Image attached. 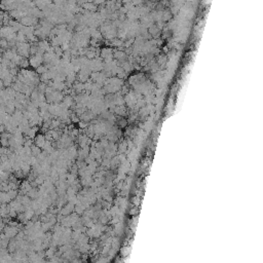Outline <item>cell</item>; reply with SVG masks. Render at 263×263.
Wrapping results in <instances>:
<instances>
[{
	"label": "cell",
	"instance_id": "obj_1",
	"mask_svg": "<svg viewBox=\"0 0 263 263\" xmlns=\"http://www.w3.org/2000/svg\"><path fill=\"white\" fill-rule=\"evenodd\" d=\"M16 50L18 51V55H20L22 58H28L30 54V45L28 43H17L16 44Z\"/></svg>",
	"mask_w": 263,
	"mask_h": 263
},
{
	"label": "cell",
	"instance_id": "obj_2",
	"mask_svg": "<svg viewBox=\"0 0 263 263\" xmlns=\"http://www.w3.org/2000/svg\"><path fill=\"white\" fill-rule=\"evenodd\" d=\"M18 234V229L17 227L15 226H10V225H9V226H5L4 227V235L7 238H12L15 235H17Z\"/></svg>",
	"mask_w": 263,
	"mask_h": 263
},
{
	"label": "cell",
	"instance_id": "obj_3",
	"mask_svg": "<svg viewBox=\"0 0 263 263\" xmlns=\"http://www.w3.org/2000/svg\"><path fill=\"white\" fill-rule=\"evenodd\" d=\"M35 144L37 145V147H44L45 138L42 135H38V136L35 138Z\"/></svg>",
	"mask_w": 263,
	"mask_h": 263
},
{
	"label": "cell",
	"instance_id": "obj_4",
	"mask_svg": "<svg viewBox=\"0 0 263 263\" xmlns=\"http://www.w3.org/2000/svg\"><path fill=\"white\" fill-rule=\"evenodd\" d=\"M9 41H7L6 39H4V38H1L0 39V50H9Z\"/></svg>",
	"mask_w": 263,
	"mask_h": 263
},
{
	"label": "cell",
	"instance_id": "obj_5",
	"mask_svg": "<svg viewBox=\"0 0 263 263\" xmlns=\"http://www.w3.org/2000/svg\"><path fill=\"white\" fill-rule=\"evenodd\" d=\"M111 55H112V51H111L110 48H103L102 50V57L105 59H110Z\"/></svg>",
	"mask_w": 263,
	"mask_h": 263
},
{
	"label": "cell",
	"instance_id": "obj_6",
	"mask_svg": "<svg viewBox=\"0 0 263 263\" xmlns=\"http://www.w3.org/2000/svg\"><path fill=\"white\" fill-rule=\"evenodd\" d=\"M19 66H21L22 68H27V67H28V66H30V64H29V60H28V59H26V58H22L21 62H20V64H19Z\"/></svg>",
	"mask_w": 263,
	"mask_h": 263
},
{
	"label": "cell",
	"instance_id": "obj_7",
	"mask_svg": "<svg viewBox=\"0 0 263 263\" xmlns=\"http://www.w3.org/2000/svg\"><path fill=\"white\" fill-rule=\"evenodd\" d=\"M150 32H151V33H152L153 35H155V34H157V33H158V29H157L155 26H153V27H151V29H150Z\"/></svg>",
	"mask_w": 263,
	"mask_h": 263
},
{
	"label": "cell",
	"instance_id": "obj_8",
	"mask_svg": "<svg viewBox=\"0 0 263 263\" xmlns=\"http://www.w3.org/2000/svg\"><path fill=\"white\" fill-rule=\"evenodd\" d=\"M118 126H126V120H124V119H121V120L118 121Z\"/></svg>",
	"mask_w": 263,
	"mask_h": 263
},
{
	"label": "cell",
	"instance_id": "obj_9",
	"mask_svg": "<svg viewBox=\"0 0 263 263\" xmlns=\"http://www.w3.org/2000/svg\"><path fill=\"white\" fill-rule=\"evenodd\" d=\"M39 152H40V150H39L38 147H36V146H35V147H32V153L37 154V153H39Z\"/></svg>",
	"mask_w": 263,
	"mask_h": 263
}]
</instances>
